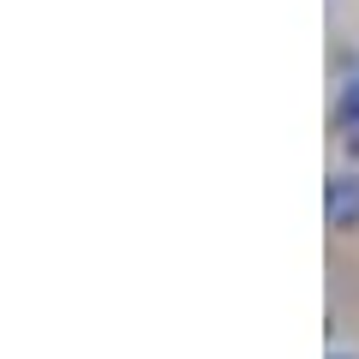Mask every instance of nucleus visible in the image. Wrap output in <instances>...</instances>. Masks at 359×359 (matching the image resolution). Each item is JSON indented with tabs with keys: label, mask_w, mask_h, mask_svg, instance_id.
<instances>
[{
	"label": "nucleus",
	"mask_w": 359,
	"mask_h": 359,
	"mask_svg": "<svg viewBox=\"0 0 359 359\" xmlns=\"http://www.w3.org/2000/svg\"><path fill=\"white\" fill-rule=\"evenodd\" d=\"M323 216H330L335 233H353V228H359V174H335V180H330Z\"/></svg>",
	"instance_id": "obj_1"
},
{
	"label": "nucleus",
	"mask_w": 359,
	"mask_h": 359,
	"mask_svg": "<svg viewBox=\"0 0 359 359\" xmlns=\"http://www.w3.org/2000/svg\"><path fill=\"white\" fill-rule=\"evenodd\" d=\"M335 114H341V126H359V78L341 90V108H335Z\"/></svg>",
	"instance_id": "obj_2"
},
{
	"label": "nucleus",
	"mask_w": 359,
	"mask_h": 359,
	"mask_svg": "<svg viewBox=\"0 0 359 359\" xmlns=\"http://www.w3.org/2000/svg\"><path fill=\"white\" fill-rule=\"evenodd\" d=\"M330 359H359V353H341V347H335V353H330Z\"/></svg>",
	"instance_id": "obj_3"
}]
</instances>
